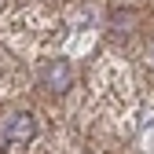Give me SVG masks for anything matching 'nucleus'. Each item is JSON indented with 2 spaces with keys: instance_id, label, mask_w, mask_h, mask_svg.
Returning <instances> with one entry per match:
<instances>
[{
  "instance_id": "obj_1",
  "label": "nucleus",
  "mask_w": 154,
  "mask_h": 154,
  "mask_svg": "<svg viewBox=\"0 0 154 154\" xmlns=\"http://www.w3.org/2000/svg\"><path fill=\"white\" fill-rule=\"evenodd\" d=\"M41 85H44L48 92H66V88L73 85V66H70L66 59H51V63H44V70H41Z\"/></svg>"
},
{
  "instance_id": "obj_2",
  "label": "nucleus",
  "mask_w": 154,
  "mask_h": 154,
  "mask_svg": "<svg viewBox=\"0 0 154 154\" xmlns=\"http://www.w3.org/2000/svg\"><path fill=\"white\" fill-rule=\"evenodd\" d=\"M33 136H37V121H33V114L18 110V114H11V118H8V125H4V140H8V143L22 147V143H29Z\"/></svg>"
}]
</instances>
